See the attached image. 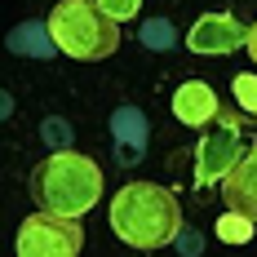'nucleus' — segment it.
Listing matches in <instances>:
<instances>
[{
  "label": "nucleus",
  "mask_w": 257,
  "mask_h": 257,
  "mask_svg": "<svg viewBox=\"0 0 257 257\" xmlns=\"http://www.w3.org/2000/svg\"><path fill=\"white\" fill-rule=\"evenodd\" d=\"M253 217H244V213H235V208H226L217 222H213V235L222 239V244H248L253 239Z\"/></svg>",
  "instance_id": "obj_9"
},
{
  "label": "nucleus",
  "mask_w": 257,
  "mask_h": 257,
  "mask_svg": "<svg viewBox=\"0 0 257 257\" xmlns=\"http://www.w3.org/2000/svg\"><path fill=\"white\" fill-rule=\"evenodd\" d=\"M31 200L49 213L84 217L102 200V169L80 151H53L31 169Z\"/></svg>",
  "instance_id": "obj_2"
},
{
  "label": "nucleus",
  "mask_w": 257,
  "mask_h": 257,
  "mask_svg": "<svg viewBox=\"0 0 257 257\" xmlns=\"http://www.w3.org/2000/svg\"><path fill=\"white\" fill-rule=\"evenodd\" d=\"M239 124H244L239 111H217V120L204 124V138L195 147V186L200 191H213L217 182L231 173V164L239 160V151H244Z\"/></svg>",
  "instance_id": "obj_4"
},
{
  "label": "nucleus",
  "mask_w": 257,
  "mask_h": 257,
  "mask_svg": "<svg viewBox=\"0 0 257 257\" xmlns=\"http://www.w3.org/2000/svg\"><path fill=\"white\" fill-rule=\"evenodd\" d=\"M222 200H226V208H235V213L257 222V142L239 151L231 173L222 178Z\"/></svg>",
  "instance_id": "obj_7"
},
{
  "label": "nucleus",
  "mask_w": 257,
  "mask_h": 257,
  "mask_svg": "<svg viewBox=\"0 0 257 257\" xmlns=\"http://www.w3.org/2000/svg\"><path fill=\"white\" fill-rule=\"evenodd\" d=\"M217 111H222V102H217L213 84H204V80H186L173 89V115L186 128H204L208 120H217Z\"/></svg>",
  "instance_id": "obj_8"
},
{
  "label": "nucleus",
  "mask_w": 257,
  "mask_h": 257,
  "mask_svg": "<svg viewBox=\"0 0 257 257\" xmlns=\"http://www.w3.org/2000/svg\"><path fill=\"white\" fill-rule=\"evenodd\" d=\"M244 49H248V58L257 62V23L248 27V36H244Z\"/></svg>",
  "instance_id": "obj_12"
},
{
  "label": "nucleus",
  "mask_w": 257,
  "mask_h": 257,
  "mask_svg": "<svg viewBox=\"0 0 257 257\" xmlns=\"http://www.w3.org/2000/svg\"><path fill=\"white\" fill-rule=\"evenodd\" d=\"M111 231L138 253H155L182 235L178 195L160 182H128L111 195Z\"/></svg>",
  "instance_id": "obj_1"
},
{
  "label": "nucleus",
  "mask_w": 257,
  "mask_h": 257,
  "mask_svg": "<svg viewBox=\"0 0 257 257\" xmlns=\"http://www.w3.org/2000/svg\"><path fill=\"white\" fill-rule=\"evenodd\" d=\"M244 36H248V27L239 23L235 14H204L200 23L186 31V49L191 53H213V58H222V53H235L244 45Z\"/></svg>",
  "instance_id": "obj_6"
},
{
  "label": "nucleus",
  "mask_w": 257,
  "mask_h": 257,
  "mask_svg": "<svg viewBox=\"0 0 257 257\" xmlns=\"http://www.w3.org/2000/svg\"><path fill=\"white\" fill-rule=\"evenodd\" d=\"M49 40L76 62H102L120 49V23L98 0H62L49 14Z\"/></svg>",
  "instance_id": "obj_3"
},
{
  "label": "nucleus",
  "mask_w": 257,
  "mask_h": 257,
  "mask_svg": "<svg viewBox=\"0 0 257 257\" xmlns=\"http://www.w3.org/2000/svg\"><path fill=\"white\" fill-rule=\"evenodd\" d=\"M98 5H102V14H111L115 23L138 18V9H142V0H98Z\"/></svg>",
  "instance_id": "obj_11"
},
{
  "label": "nucleus",
  "mask_w": 257,
  "mask_h": 257,
  "mask_svg": "<svg viewBox=\"0 0 257 257\" xmlns=\"http://www.w3.org/2000/svg\"><path fill=\"white\" fill-rule=\"evenodd\" d=\"M14 248H18V257H76L84 248V226H80V217L40 208L18 226Z\"/></svg>",
  "instance_id": "obj_5"
},
{
  "label": "nucleus",
  "mask_w": 257,
  "mask_h": 257,
  "mask_svg": "<svg viewBox=\"0 0 257 257\" xmlns=\"http://www.w3.org/2000/svg\"><path fill=\"white\" fill-rule=\"evenodd\" d=\"M231 89H235V102H239V111H253V115H257V76L239 71V76L231 80Z\"/></svg>",
  "instance_id": "obj_10"
}]
</instances>
